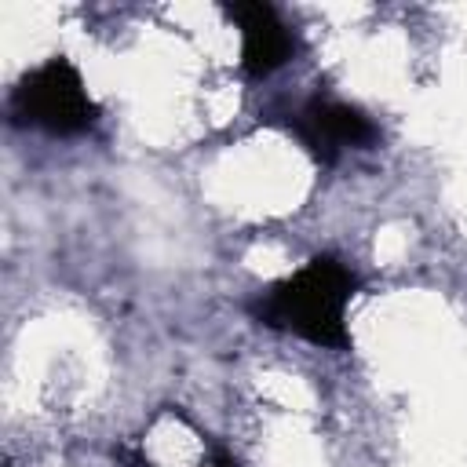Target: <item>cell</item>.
Listing matches in <instances>:
<instances>
[{
	"mask_svg": "<svg viewBox=\"0 0 467 467\" xmlns=\"http://www.w3.org/2000/svg\"><path fill=\"white\" fill-rule=\"evenodd\" d=\"M226 15L241 29V69L252 80H263L296 58L299 40L288 29V22L277 15V7L263 0H234L226 4Z\"/></svg>",
	"mask_w": 467,
	"mask_h": 467,
	"instance_id": "cell-4",
	"label": "cell"
},
{
	"mask_svg": "<svg viewBox=\"0 0 467 467\" xmlns=\"http://www.w3.org/2000/svg\"><path fill=\"white\" fill-rule=\"evenodd\" d=\"M146 467H150V463H146ZM215 467H234V463H230L226 456H219V460H215Z\"/></svg>",
	"mask_w": 467,
	"mask_h": 467,
	"instance_id": "cell-5",
	"label": "cell"
},
{
	"mask_svg": "<svg viewBox=\"0 0 467 467\" xmlns=\"http://www.w3.org/2000/svg\"><path fill=\"white\" fill-rule=\"evenodd\" d=\"M358 292V277L336 255H314L285 281L255 296L252 317L266 328L292 332L325 350H347V303Z\"/></svg>",
	"mask_w": 467,
	"mask_h": 467,
	"instance_id": "cell-1",
	"label": "cell"
},
{
	"mask_svg": "<svg viewBox=\"0 0 467 467\" xmlns=\"http://www.w3.org/2000/svg\"><path fill=\"white\" fill-rule=\"evenodd\" d=\"M7 109L15 124L40 128L47 135H84L99 120V106L88 95L80 69L62 55L29 69L11 88Z\"/></svg>",
	"mask_w": 467,
	"mask_h": 467,
	"instance_id": "cell-2",
	"label": "cell"
},
{
	"mask_svg": "<svg viewBox=\"0 0 467 467\" xmlns=\"http://www.w3.org/2000/svg\"><path fill=\"white\" fill-rule=\"evenodd\" d=\"M288 131L317 164H336L347 150H372L379 139V128L358 106L339 99H310L292 113Z\"/></svg>",
	"mask_w": 467,
	"mask_h": 467,
	"instance_id": "cell-3",
	"label": "cell"
}]
</instances>
